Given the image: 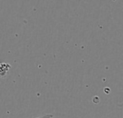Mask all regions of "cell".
<instances>
[{
	"label": "cell",
	"mask_w": 123,
	"mask_h": 118,
	"mask_svg": "<svg viewBox=\"0 0 123 118\" xmlns=\"http://www.w3.org/2000/svg\"><path fill=\"white\" fill-rule=\"evenodd\" d=\"M53 118V115H45L44 116H42V117H39V118Z\"/></svg>",
	"instance_id": "cell-1"
}]
</instances>
